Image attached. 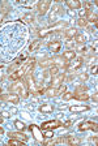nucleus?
I'll use <instances>...</instances> for the list:
<instances>
[{
	"instance_id": "obj_1",
	"label": "nucleus",
	"mask_w": 98,
	"mask_h": 146,
	"mask_svg": "<svg viewBox=\"0 0 98 146\" xmlns=\"http://www.w3.org/2000/svg\"><path fill=\"white\" fill-rule=\"evenodd\" d=\"M11 91L15 93V94H20L24 99H26V98L29 97V93H30V90H29L26 84H25V80H21V78L17 80V81L11 86Z\"/></svg>"
},
{
	"instance_id": "obj_2",
	"label": "nucleus",
	"mask_w": 98,
	"mask_h": 146,
	"mask_svg": "<svg viewBox=\"0 0 98 146\" xmlns=\"http://www.w3.org/2000/svg\"><path fill=\"white\" fill-rule=\"evenodd\" d=\"M61 124L63 123H60L59 120H50V121H45L42 123V125H41V129L42 131H46V129H56V128L61 127Z\"/></svg>"
},
{
	"instance_id": "obj_3",
	"label": "nucleus",
	"mask_w": 98,
	"mask_h": 146,
	"mask_svg": "<svg viewBox=\"0 0 98 146\" xmlns=\"http://www.w3.org/2000/svg\"><path fill=\"white\" fill-rule=\"evenodd\" d=\"M29 129L31 131V133H33V136H34V138L38 141V142H43V133H42V129L41 128H38L37 125H34V124H31L30 127H29Z\"/></svg>"
},
{
	"instance_id": "obj_4",
	"label": "nucleus",
	"mask_w": 98,
	"mask_h": 146,
	"mask_svg": "<svg viewBox=\"0 0 98 146\" xmlns=\"http://www.w3.org/2000/svg\"><path fill=\"white\" fill-rule=\"evenodd\" d=\"M89 129H92V131L97 132L98 127H97V123H93V121H85L83 124L79 125V131L80 132H85V131H89Z\"/></svg>"
},
{
	"instance_id": "obj_5",
	"label": "nucleus",
	"mask_w": 98,
	"mask_h": 146,
	"mask_svg": "<svg viewBox=\"0 0 98 146\" xmlns=\"http://www.w3.org/2000/svg\"><path fill=\"white\" fill-rule=\"evenodd\" d=\"M50 5H51V1H50V0H42V1H39V3H38V13H39L41 16L46 15Z\"/></svg>"
},
{
	"instance_id": "obj_6",
	"label": "nucleus",
	"mask_w": 98,
	"mask_h": 146,
	"mask_svg": "<svg viewBox=\"0 0 98 146\" xmlns=\"http://www.w3.org/2000/svg\"><path fill=\"white\" fill-rule=\"evenodd\" d=\"M71 61H72V63H71L67 67V70H68V72H75V70L79 69V68L83 65V58H79V59L75 58L73 60H71Z\"/></svg>"
},
{
	"instance_id": "obj_7",
	"label": "nucleus",
	"mask_w": 98,
	"mask_h": 146,
	"mask_svg": "<svg viewBox=\"0 0 98 146\" xmlns=\"http://www.w3.org/2000/svg\"><path fill=\"white\" fill-rule=\"evenodd\" d=\"M0 99L5 100V102H9V103H12V104H19V102H20V97L17 94L0 95Z\"/></svg>"
},
{
	"instance_id": "obj_8",
	"label": "nucleus",
	"mask_w": 98,
	"mask_h": 146,
	"mask_svg": "<svg viewBox=\"0 0 98 146\" xmlns=\"http://www.w3.org/2000/svg\"><path fill=\"white\" fill-rule=\"evenodd\" d=\"M8 136H9V138H15V140L22 141V142H26V141H28V136L21 133V132H9Z\"/></svg>"
},
{
	"instance_id": "obj_9",
	"label": "nucleus",
	"mask_w": 98,
	"mask_h": 146,
	"mask_svg": "<svg viewBox=\"0 0 98 146\" xmlns=\"http://www.w3.org/2000/svg\"><path fill=\"white\" fill-rule=\"evenodd\" d=\"M24 76H25V72H24V69H22V67L19 68V69H16L15 72L9 73V78L13 80V81H17V80L22 78Z\"/></svg>"
},
{
	"instance_id": "obj_10",
	"label": "nucleus",
	"mask_w": 98,
	"mask_h": 146,
	"mask_svg": "<svg viewBox=\"0 0 98 146\" xmlns=\"http://www.w3.org/2000/svg\"><path fill=\"white\" fill-rule=\"evenodd\" d=\"M89 106H84V104H77V106H71L69 107V111L71 112H75V113H79V112H84V111H88Z\"/></svg>"
},
{
	"instance_id": "obj_11",
	"label": "nucleus",
	"mask_w": 98,
	"mask_h": 146,
	"mask_svg": "<svg viewBox=\"0 0 98 146\" xmlns=\"http://www.w3.org/2000/svg\"><path fill=\"white\" fill-rule=\"evenodd\" d=\"M86 21L88 22H93V24H97V13L93 12V11H86Z\"/></svg>"
},
{
	"instance_id": "obj_12",
	"label": "nucleus",
	"mask_w": 98,
	"mask_h": 146,
	"mask_svg": "<svg viewBox=\"0 0 98 146\" xmlns=\"http://www.w3.org/2000/svg\"><path fill=\"white\" fill-rule=\"evenodd\" d=\"M73 98H76V99H79V100H88L89 99V94H86V91L76 90L73 93Z\"/></svg>"
},
{
	"instance_id": "obj_13",
	"label": "nucleus",
	"mask_w": 98,
	"mask_h": 146,
	"mask_svg": "<svg viewBox=\"0 0 98 146\" xmlns=\"http://www.w3.org/2000/svg\"><path fill=\"white\" fill-rule=\"evenodd\" d=\"M64 78H65V74H64V73L56 74L55 80L52 81V86H54V88H56V86H60L61 84H63V81H64Z\"/></svg>"
},
{
	"instance_id": "obj_14",
	"label": "nucleus",
	"mask_w": 98,
	"mask_h": 146,
	"mask_svg": "<svg viewBox=\"0 0 98 146\" xmlns=\"http://www.w3.org/2000/svg\"><path fill=\"white\" fill-rule=\"evenodd\" d=\"M63 58H64L67 61L73 60V59L76 58V52H75L73 50H67L65 52H63Z\"/></svg>"
},
{
	"instance_id": "obj_15",
	"label": "nucleus",
	"mask_w": 98,
	"mask_h": 146,
	"mask_svg": "<svg viewBox=\"0 0 98 146\" xmlns=\"http://www.w3.org/2000/svg\"><path fill=\"white\" fill-rule=\"evenodd\" d=\"M65 4H67L71 9H80L81 8V3H80L79 0H67Z\"/></svg>"
},
{
	"instance_id": "obj_16",
	"label": "nucleus",
	"mask_w": 98,
	"mask_h": 146,
	"mask_svg": "<svg viewBox=\"0 0 98 146\" xmlns=\"http://www.w3.org/2000/svg\"><path fill=\"white\" fill-rule=\"evenodd\" d=\"M38 110H39V112H42V113H50L54 111V106H52V104H42Z\"/></svg>"
},
{
	"instance_id": "obj_17",
	"label": "nucleus",
	"mask_w": 98,
	"mask_h": 146,
	"mask_svg": "<svg viewBox=\"0 0 98 146\" xmlns=\"http://www.w3.org/2000/svg\"><path fill=\"white\" fill-rule=\"evenodd\" d=\"M39 46H41V39H35V40H33V42L30 43V46H29V51H30V52L37 51V50L39 48Z\"/></svg>"
},
{
	"instance_id": "obj_18",
	"label": "nucleus",
	"mask_w": 98,
	"mask_h": 146,
	"mask_svg": "<svg viewBox=\"0 0 98 146\" xmlns=\"http://www.w3.org/2000/svg\"><path fill=\"white\" fill-rule=\"evenodd\" d=\"M60 48H61V43L60 42H58V40H56V42H52V43H50V50H51L52 52H59L60 51Z\"/></svg>"
},
{
	"instance_id": "obj_19",
	"label": "nucleus",
	"mask_w": 98,
	"mask_h": 146,
	"mask_svg": "<svg viewBox=\"0 0 98 146\" xmlns=\"http://www.w3.org/2000/svg\"><path fill=\"white\" fill-rule=\"evenodd\" d=\"M73 38H75L73 40L77 43V44H85V36H84V34L76 33V35H75Z\"/></svg>"
},
{
	"instance_id": "obj_20",
	"label": "nucleus",
	"mask_w": 98,
	"mask_h": 146,
	"mask_svg": "<svg viewBox=\"0 0 98 146\" xmlns=\"http://www.w3.org/2000/svg\"><path fill=\"white\" fill-rule=\"evenodd\" d=\"M45 94L47 95V97H55L56 95V89L54 88V86H50V88H47L46 90H45Z\"/></svg>"
},
{
	"instance_id": "obj_21",
	"label": "nucleus",
	"mask_w": 98,
	"mask_h": 146,
	"mask_svg": "<svg viewBox=\"0 0 98 146\" xmlns=\"http://www.w3.org/2000/svg\"><path fill=\"white\" fill-rule=\"evenodd\" d=\"M65 91H67V86L61 84V85L58 86V89H56V95H63Z\"/></svg>"
},
{
	"instance_id": "obj_22",
	"label": "nucleus",
	"mask_w": 98,
	"mask_h": 146,
	"mask_svg": "<svg viewBox=\"0 0 98 146\" xmlns=\"http://www.w3.org/2000/svg\"><path fill=\"white\" fill-rule=\"evenodd\" d=\"M49 72H50L51 76H56V74H59V67L58 65H51L50 69H49Z\"/></svg>"
},
{
	"instance_id": "obj_23",
	"label": "nucleus",
	"mask_w": 98,
	"mask_h": 146,
	"mask_svg": "<svg viewBox=\"0 0 98 146\" xmlns=\"http://www.w3.org/2000/svg\"><path fill=\"white\" fill-rule=\"evenodd\" d=\"M67 142H68V145H72V143H79L80 141L75 136H67Z\"/></svg>"
},
{
	"instance_id": "obj_24",
	"label": "nucleus",
	"mask_w": 98,
	"mask_h": 146,
	"mask_svg": "<svg viewBox=\"0 0 98 146\" xmlns=\"http://www.w3.org/2000/svg\"><path fill=\"white\" fill-rule=\"evenodd\" d=\"M9 143L11 146H22L24 145V142L22 141H19V140H15V138H9Z\"/></svg>"
},
{
	"instance_id": "obj_25",
	"label": "nucleus",
	"mask_w": 98,
	"mask_h": 146,
	"mask_svg": "<svg viewBox=\"0 0 98 146\" xmlns=\"http://www.w3.org/2000/svg\"><path fill=\"white\" fill-rule=\"evenodd\" d=\"M15 127L17 128L19 131H21V132L24 131L25 128H26V127H25V124H24V123L21 121V120H16V121H15Z\"/></svg>"
},
{
	"instance_id": "obj_26",
	"label": "nucleus",
	"mask_w": 98,
	"mask_h": 146,
	"mask_svg": "<svg viewBox=\"0 0 98 146\" xmlns=\"http://www.w3.org/2000/svg\"><path fill=\"white\" fill-rule=\"evenodd\" d=\"M76 24H77V26L79 27H85L86 25H88V21H86V18L84 17V18H79Z\"/></svg>"
},
{
	"instance_id": "obj_27",
	"label": "nucleus",
	"mask_w": 98,
	"mask_h": 146,
	"mask_svg": "<svg viewBox=\"0 0 98 146\" xmlns=\"http://www.w3.org/2000/svg\"><path fill=\"white\" fill-rule=\"evenodd\" d=\"M49 65H54L52 59H47V60L41 61V67H42V68H46V67H49Z\"/></svg>"
},
{
	"instance_id": "obj_28",
	"label": "nucleus",
	"mask_w": 98,
	"mask_h": 146,
	"mask_svg": "<svg viewBox=\"0 0 98 146\" xmlns=\"http://www.w3.org/2000/svg\"><path fill=\"white\" fill-rule=\"evenodd\" d=\"M76 33H77V31L75 30V29H68V30L65 31V36H68L69 39H72V38L76 35Z\"/></svg>"
},
{
	"instance_id": "obj_29",
	"label": "nucleus",
	"mask_w": 98,
	"mask_h": 146,
	"mask_svg": "<svg viewBox=\"0 0 98 146\" xmlns=\"http://www.w3.org/2000/svg\"><path fill=\"white\" fill-rule=\"evenodd\" d=\"M42 133H43V137L45 138H52V136H54V133H52L50 129H46V131H42Z\"/></svg>"
},
{
	"instance_id": "obj_30",
	"label": "nucleus",
	"mask_w": 98,
	"mask_h": 146,
	"mask_svg": "<svg viewBox=\"0 0 98 146\" xmlns=\"http://www.w3.org/2000/svg\"><path fill=\"white\" fill-rule=\"evenodd\" d=\"M51 74H50V72L49 70H46V72H45V74H43V80H45V82H46V84H49L50 81H51Z\"/></svg>"
},
{
	"instance_id": "obj_31",
	"label": "nucleus",
	"mask_w": 98,
	"mask_h": 146,
	"mask_svg": "<svg viewBox=\"0 0 98 146\" xmlns=\"http://www.w3.org/2000/svg\"><path fill=\"white\" fill-rule=\"evenodd\" d=\"M73 98V93H69V91H65L64 94H63V99L64 100H69Z\"/></svg>"
},
{
	"instance_id": "obj_32",
	"label": "nucleus",
	"mask_w": 98,
	"mask_h": 146,
	"mask_svg": "<svg viewBox=\"0 0 98 146\" xmlns=\"http://www.w3.org/2000/svg\"><path fill=\"white\" fill-rule=\"evenodd\" d=\"M26 22H33V20H34V17H33V15H26L25 16V18H24Z\"/></svg>"
},
{
	"instance_id": "obj_33",
	"label": "nucleus",
	"mask_w": 98,
	"mask_h": 146,
	"mask_svg": "<svg viewBox=\"0 0 98 146\" xmlns=\"http://www.w3.org/2000/svg\"><path fill=\"white\" fill-rule=\"evenodd\" d=\"M75 43H76V42H75L73 39H68V42L65 43V44H67L69 48H73V47H75Z\"/></svg>"
},
{
	"instance_id": "obj_34",
	"label": "nucleus",
	"mask_w": 98,
	"mask_h": 146,
	"mask_svg": "<svg viewBox=\"0 0 98 146\" xmlns=\"http://www.w3.org/2000/svg\"><path fill=\"white\" fill-rule=\"evenodd\" d=\"M92 5H93L92 3H89V1H86V3L84 4V7H85V9H84V11H92Z\"/></svg>"
},
{
	"instance_id": "obj_35",
	"label": "nucleus",
	"mask_w": 98,
	"mask_h": 146,
	"mask_svg": "<svg viewBox=\"0 0 98 146\" xmlns=\"http://www.w3.org/2000/svg\"><path fill=\"white\" fill-rule=\"evenodd\" d=\"M56 143H68L67 142V137H60L59 140H56Z\"/></svg>"
},
{
	"instance_id": "obj_36",
	"label": "nucleus",
	"mask_w": 98,
	"mask_h": 146,
	"mask_svg": "<svg viewBox=\"0 0 98 146\" xmlns=\"http://www.w3.org/2000/svg\"><path fill=\"white\" fill-rule=\"evenodd\" d=\"M90 73H92V74H97V64H94V67H92Z\"/></svg>"
},
{
	"instance_id": "obj_37",
	"label": "nucleus",
	"mask_w": 98,
	"mask_h": 146,
	"mask_svg": "<svg viewBox=\"0 0 98 146\" xmlns=\"http://www.w3.org/2000/svg\"><path fill=\"white\" fill-rule=\"evenodd\" d=\"M77 50H79V51H85V44H79Z\"/></svg>"
},
{
	"instance_id": "obj_38",
	"label": "nucleus",
	"mask_w": 98,
	"mask_h": 146,
	"mask_svg": "<svg viewBox=\"0 0 98 146\" xmlns=\"http://www.w3.org/2000/svg\"><path fill=\"white\" fill-rule=\"evenodd\" d=\"M86 78H88V74H86V73H84V74H80V80H83V81H85Z\"/></svg>"
},
{
	"instance_id": "obj_39",
	"label": "nucleus",
	"mask_w": 98,
	"mask_h": 146,
	"mask_svg": "<svg viewBox=\"0 0 98 146\" xmlns=\"http://www.w3.org/2000/svg\"><path fill=\"white\" fill-rule=\"evenodd\" d=\"M71 124H72V121H65L64 124H61L63 127H65V128H68V127H71Z\"/></svg>"
},
{
	"instance_id": "obj_40",
	"label": "nucleus",
	"mask_w": 98,
	"mask_h": 146,
	"mask_svg": "<svg viewBox=\"0 0 98 146\" xmlns=\"http://www.w3.org/2000/svg\"><path fill=\"white\" fill-rule=\"evenodd\" d=\"M93 100H94L95 103H97V102H98V95H97V93H95V94L93 95Z\"/></svg>"
},
{
	"instance_id": "obj_41",
	"label": "nucleus",
	"mask_w": 98,
	"mask_h": 146,
	"mask_svg": "<svg viewBox=\"0 0 98 146\" xmlns=\"http://www.w3.org/2000/svg\"><path fill=\"white\" fill-rule=\"evenodd\" d=\"M9 113H8V112H3V117H9Z\"/></svg>"
},
{
	"instance_id": "obj_42",
	"label": "nucleus",
	"mask_w": 98,
	"mask_h": 146,
	"mask_svg": "<svg viewBox=\"0 0 98 146\" xmlns=\"http://www.w3.org/2000/svg\"><path fill=\"white\" fill-rule=\"evenodd\" d=\"M3 133H4V129H3L1 127H0V134H3Z\"/></svg>"
},
{
	"instance_id": "obj_43",
	"label": "nucleus",
	"mask_w": 98,
	"mask_h": 146,
	"mask_svg": "<svg viewBox=\"0 0 98 146\" xmlns=\"http://www.w3.org/2000/svg\"><path fill=\"white\" fill-rule=\"evenodd\" d=\"M3 120H4V119H3V116H0V124L3 123Z\"/></svg>"
}]
</instances>
